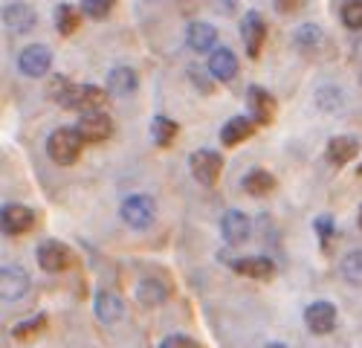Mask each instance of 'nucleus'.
<instances>
[{"instance_id": "c85d7f7f", "label": "nucleus", "mask_w": 362, "mask_h": 348, "mask_svg": "<svg viewBox=\"0 0 362 348\" xmlns=\"http://www.w3.org/2000/svg\"><path fill=\"white\" fill-rule=\"evenodd\" d=\"M113 9V0H81V12L93 21H105Z\"/></svg>"}, {"instance_id": "aec40b11", "label": "nucleus", "mask_w": 362, "mask_h": 348, "mask_svg": "<svg viewBox=\"0 0 362 348\" xmlns=\"http://www.w3.org/2000/svg\"><path fill=\"white\" fill-rule=\"evenodd\" d=\"M240 186H244V192L247 195H252V197H261V195H269L276 189V178L269 171H264V168H252V171H247L244 174V180H240Z\"/></svg>"}, {"instance_id": "7c9ffc66", "label": "nucleus", "mask_w": 362, "mask_h": 348, "mask_svg": "<svg viewBox=\"0 0 362 348\" xmlns=\"http://www.w3.org/2000/svg\"><path fill=\"white\" fill-rule=\"evenodd\" d=\"M313 226H316V236H319L322 247H327L330 238H334V218H330V215H319Z\"/></svg>"}, {"instance_id": "b1692460", "label": "nucleus", "mask_w": 362, "mask_h": 348, "mask_svg": "<svg viewBox=\"0 0 362 348\" xmlns=\"http://www.w3.org/2000/svg\"><path fill=\"white\" fill-rule=\"evenodd\" d=\"M78 15H81V12H78L76 6L62 4V6L55 9V29H58L62 35H73L76 29H78Z\"/></svg>"}, {"instance_id": "393cba45", "label": "nucleus", "mask_w": 362, "mask_h": 348, "mask_svg": "<svg viewBox=\"0 0 362 348\" xmlns=\"http://www.w3.org/2000/svg\"><path fill=\"white\" fill-rule=\"evenodd\" d=\"M177 131H180V128H177V122H174V120H168V116H157V120L151 122V137H154V142H157V145H163V149L174 142Z\"/></svg>"}, {"instance_id": "4468645a", "label": "nucleus", "mask_w": 362, "mask_h": 348, "mask_svg": "<svg viewBox=\"0 0 362 348\" xmlns=\"http://www.w3.org/2000/svg\"><path fill=\"white\" fill-rule=\"evenodd\" d=\"M26 290H29V276H26V270H21V267H15V265H6L4 270H0V294H4L6 302L21 299Z\"/></svg>"}, {"instance_id": "6ab92c4d", "label": "nucleus", "mask_w": 362, "mask_h": 348, "mask_svg": "<svg viewBox=\"0 0 362 348\" xmlns=\"http://www.w3.org/2000/svg\"><path fill=\"white\" fill-rule=\"evenodd\" d=\"M359 151V142L354 137H334L327 142V160L334 163V166H345L356 157Z\"/></svg>"}, {"instance_id": "f03ea898", "label": "nucleus", "mask_w": 362, "mask_h": 348, "mask_svg": "<svg viewBox=\"0 0 362 348\" xmlns=\"http://www.w3.org/2000/svg\"><path fill=\"white\" fill-rule=\"evenodd\" d=\"M84 142L87 139L81 137L78 128H55L47 139V154L58 166H73L84 149Z\"/></svg>"}, {"instance_id": "72a5a7b5", "label": "nucleus", "mask_w": 362, "mask_h": 348, "mask_svg": "<svg viewBox=\"0 0 362 348\" xmlns=\"http://www.w3.org/2000/svg\"><path fill=\"white\" fill-rule=\"evenodd\" d=\"M264 348H287V345H281V342H267Z\"/></svg>"}, {"instance_id": "f8f14e48", "label": "nucleus", "mask_w": 362, "mask_h": 348, "mask_svg": "<svg viewBox=\"0 0 362 348\" xmlns=\"http://www.w3.org/2000/svg\"><path fill=\"white\" fill-rule=\"evenodd\" d=\"M35 258H38V265H41L47 273H62V270H67V265H70V250H67L64 244H58V241H44V244L38 247Z\"/></svg>"}, {"instance_id": "dca6fc26", "label": "nucleus", "mask_w": 362, "mask_h": 348, "mask_svg": "<svg viewBox=\"0 0 362 348\" xmlns=\"http://www.w3.org/2000/svg\"><path fill=\"white\" fill-rule=\"evenodd\" d=\"M209 73L221 81H232L238 76V58L229 47H218L212 55H209Z\"/></svg>"}, {"instance_id": "20e7f679", "label": "nucleus", "mask_w": 362, "mask_h": 348, "mask_svg": "<svg viewBox=\"0 0 362 348\" xmlns=\"http://www.w3.org/2000/svg\"><path fill=\"white\" fill-rule=\"evenodd\" d=\"M189 168L194 174V180L203 183V186H215L218 178H221V171H223V157L212 149H200L192 154L189 160Z\"/></svg>"}, {"instance_id": "39448f33", "label": "nucleus", "mask_w": 362, "mask_h": 348, "mask_svg": "<svg viewBox=\"0 0 362 348\" xmlns=\"http://www.w3.org/2000/svg\"><path fill=\"white\" fill-rule=\"evenodd\" d=\"M76 128L81 131V137H84L87 142H105V139L113 134V122H110V116H107L105 110H99V108L84 110Z\"/></svg>"}, {"instance_id": "5701e85b", "label": "nucleus", "mask_w": 362, "mask_h": 348, "mask_svg": "<svg viewBox=\"0 0 362 348\" xmlns=\"http://www.w3.org/2000/svg\"><path fill=\"white\" fill-rule=\"evenodd\" d=\"M107 87L113 96H131L136 91V73L131 67H116L107 76Z\"/></svg>"}, {"instance_id": "6e6552de", "label": "nucleus", "mask_w": 362, "mask_h": 348, "mask_svg": "<svg viewBox=\"0 0 362 348\" xmlns=\"http://www.w3.org/2000/svg\"><path fill=\"white\" fill-rule=\"evenodd\" d=\"M305 323H308V328L313 334L325 337V334H330L337 328V308L330 302H325V299H319V302L305 308Z\"/></svg>"}, {"instance_id": "f3484780", "label": "nucleus", "mask_w": 362, "mask_h": 348, "mask_svg": "<svg viewBox=\"0 0 362 348\" xmlns=\"http://www.w3.org/2000/svg\"><path fill=\"white\" fill-rule=\"evenodd\" d=\"M218 41V29L212 23H206V21H194L189 23L186 29V44L194 50V52H206V50H212Z\"/></svg>"}, {"instance_id": "2f4dec72", "label": "nucleus", "mask_w": 362, "mask_h": 348, "mask_svg": "<svg viewBox=\"0 0 362 348\" xmlns=\"http://www.w3.org/2000/svg\"><path fill=\"white\" fill-rule=\"evenodd\" d=\"M160 348H200V345H197V340L189 337V334H171V337H165V340L160 342Z\"/></svg>"}, {"instance_id": "ddd939ff", "label": "nucleus", "mask_w": 362, "mask_h": 348, "mask_svg": "<svg viewBox=\"0 0 362 348\" xmlns=\"http://www.w3.org/2000/svg\"><path fill=\"white\" fill-rule=\"evenodd\" d=\"M247 102H250V110H252V120L258 125H269L276 120V99L269 96L264 87H250L247 91Z\"/></svg>"}, {"instance_id": "2eb2a0df", "label": "nucleus", "mask_w": 362, "mask_h": 348, "mask_svg": "<svg viewBox=\"0 0 362 348\" xmlns=\"http://www.w3.org/2000/svg\"><path fill=\"white\" fill-rule=\"evenodd\" d=\"M229 267H232L235 273H240V276L261 279V282H267V279H273V276H276V261H269V258H264V255H252V258H235Z\"/></svg>"}, {"instance_id": "a878e982", "label": "nucleus", "mask_w": 362, "mask_h": 348, "mask_svg": "<svg viewBox=\"0 0 362 348\" xmlns=\"http://www.w3.org/2000/svg\"><path fill=\"white\" fill-rule=\"evenodd\" d=\"M47 328V316L44 313H38V316H33V319H23V323H18L15 325V331H12V337L21 342H29V340H35L41 331Z\"/></svg>"}, {"instance_id": "f257e3e1", "label": "nucleus", "mask_w": 362, "mask_h": 348, "mask_svg": "<svg viewBox=\"0 0 362 348\" xmlns=\"http://www.w3.org/2000/svg\"><path fill=\"white\" fill-rule=\"evenodd\" d=\"M49 96L62 105V108H73V110H93L102 108L107 102V93L96 84H76L67 79H52V91Z\"/></svg>"}, {"instance_id": "0eeeda50", "label": "nucleus", "mask_w": 362, "mask_h": 348, "mask_svg": "<svg viewBox=\"0 0 362 348\" xmlns=\"http://www.w3.org/2000/svg\"><path fill=\"white\" fill-rule=\"evenodd\" d=\"M35 224V212L23 207V203H6L4 212H0V226H4L6 236H23Z\"/></svg>"}, {"instance_id": "473e14b6", "label": "nucleus", "mask_w": 362, "mask_h": 348, "mask_svg": "<svg viewBox=\"0 0 362 348\" xmlns=\"http://www.w3.org/2000/svg\"><path fill=\"white\" fill-rule=\"evenodd\" d=\"M273 4L281 15H293V12H298L301 6H305V0H273Z\"/></svg>"}, {"instance_id": "bb28decb", "label": "nucleus", "mask_w": 362, "mask_h": 348, "mask_svg": "<svg viewBox=\"0 0 362 348\" xmlns=\"http://www.w3.org/2000/svg\"><path fill=\"white\" fill-rule=\"evenodd\" d=\"M319 44H322V29H319L316 23H305V26L296 29V47H298V50L310 52V50H316Z\"/></svg>"}, {"instance_id": "f704fd0d", "label": "nucleus", "mask_w": 362, "mask_h": 348, "mask_svg": "<svg viewBox=\"0 0 362 348\" xmlns=\"http://www.w3.org/2000/svg\"><path fill=\"white\" fill-rule=\"evenodd\" d=\"M359 229H362V207H359Z\"/></svg>"}, {"instance_id": "c9c22d12", "label": "nucleus", "mask_w": 362, "mask_h": 348, "mask_svg": "<svg viewBox=\"0 0 362 348\" xmlns=\"http://www.w3.org/2000/svg\"><path fill=\"white\" fill-rule=\"evenodd\" d=\"M359 174H362V166H359Z\"/></svg>"}, {"instance_id": "1a4fd4ad", "label": "nucleus", "mask_w": 362, "mask_h": 348, "mask_svg": "<svg viewBox=\"0 0 362 348\" xmlns=\"http://www.w3.org/2000/svg\"><path fill=\"white\" fill-rule=\"evenodd\" d=\"M221 232H223V241L232 244V247H240L247 238H250V232H252V224L250 218L240 212V209H229L221 221Z\"/></svg>"}, {"instance_id": "7ed1b4c3", "label": "nucleus", "mask_w": 362, "mask_h": 348, "mask_svg": "<svg viewBox=\"0 0 362 348\" xmlns=\"http://www.w3.org/2000/svg\"><path fill=\"white\" fill-rule=\"evenodd\" d=\"M154 215H157V203L151 195H131L122 203V221L134 229H148L154 224Z\"/></svg>"}, {"instance_id": "4be33fe9", "label": "nucleus", "mask_w": 362, "mask_h": 348, "mask_svg": "<svg viewBox=\"0 0 362 348\" xmlns=\"http://www.w3.org/2000/svg\"><path fill=\"white\" fill-rule=\"evenodd\" d=\"M255 131V120H247V116H235V120H229L221 131V142L223 145H238L244 142L247 137H252Z\"/></svg>"}, {"instance_id": "c756f323", "label": "nucleus", "mask_w": 362, "mask_h": 348, "mask_svg": "<svg viewBox=\"0 0 362 348\" xmlns=\"http://www.w3.org/2000/svg\"><path fill=\"white\" fill-rule=\"evenodd\" d=\"M342 23L348 29H362V0H345V6H342Z\"/></svg>"}, {"instance_id": "cd10ccee", "label": "nucleus", "mask_w": 362, "mask_h": 348, "mask_svg": "<svg viewBox=\"0 0 362 348\" xmlns=\"http://www.w3.org/2000/svg\"><path fill=\"white\" fill-rule=\"evenodd\" d=\"M342 276L354 284H362V253H348L342 261Z\"/></svg>"}, {"instance_id": "a211bd4d", "label": "nucleus", "mask_w": 362, "mask_h": 348, "mask_svg": "<svg viewBox=\"0 0 362 348\" xmlns=\"http://www.w3.org/2000/svg\"><path fill=\"white\" fill-rule=\"evenodd\" d=\"M4 23L12 29V33H29V29L35 26V12L26 4H9L4 9Z\"/></svg>"}, {"instance_id": "412c9836", "label": "nucleus", "mask_w": 362, "mask_h": 348, "mask_svg": "<svg viewBox=\"0 0 362 348\" xmlns=\"http://www.w3.org/2000/svg\"><path fill=\"white\" fill-rule=\"evenodd\" d=\"M136 299L145 305V308H157L168 299V287L160 282V279H142L136 284Z\"/></svg>"}, {"instance_id": "9b49d317", "label": "nucleus", "mask_w": 362, "mask_h": 348, "mask_svg": "<svg viewBox=\"0 0 362 348\" xmlns=\"http://www.w3.org/2000/svg\"><path fill=\"white\" fill-rule=\"evenodd\" d=\"M264 35H267V26H264L261 15L258 12H247L244 21H240V38H244V47H247L250 58H258L261 55Z\"/></svg>"}, {"instance_id": "423d86ee", "label": "nucleus", "mask_w": 362, "mask_h": 348, "mask_svg": "<svg viewBox=\"0 0 362 348\" xmlns=\"http://www.w3.org/2000/svg\"><path fill=\"white\" fill-rule=\"evenodd\" d=\"M49 62H52V52L44 47V44H29L21 50L18 55V67L23 76L29 79H41L47 70H49Z\"/></svg>"}, {"instance_id": "9d476101", "label": "nucleus", "mask_w": 362, "mask_h": 348, "mask_svg": "<svg viewBox=\"0 0 362 348\" xmlns=\"http://www.w3.org/2000/svg\"><path fill=\"white\" fill-rule=\"evenodd\" d=\"M93 311H96V316L102 319L105 325H113V323H119V319L125 316V302H122L119 294H113V290H96Z\"/></svg>"}]
</instances>
